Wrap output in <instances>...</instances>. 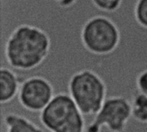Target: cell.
<instances>
[{
	"mask_svg": "<svg viewBox=\"0 0 147 132\" xmlns=\"http://www.w3.org/2000/svg\"><path fill=\"white\" fill-rule=\"evenodd\" d=\"M50 51V39L42 30L21 26L1 48L2 61L15 71L30 72L37 69Z\"/></svg>",
	"mask_w": 147,
	"mask_h": 132,
	"instance_id": "cell-1",
	"label": "cell"
},
{
	"mask_svg": "<svg viewBox=\"0 0 147 132\" xmlns=\"http://www.w3.org/2000/svg\"><path fill=\"white\" fill-rule=\"evenodd\" d=\"M68 91L84 116H95L106 100L107 86L104 80L90 68L79 69L71 74Z\"/></svg>",
	"mask_w": 147,
	"mask_h": 132,
	"instance_id": "cell-2",
	"label": "cell"
},
{
	"mask_svg": "<svg viewBox=\"0 0 147 132\" xmlns=\"http://www.w3.org/2000/svg\"><path fill=\"white\" fill-rule=\"evenodd\" d=\"M40 121L50 132H85L86 130L83 113L65 93L55 94L40 112Z\"/></svg>",
	"mask_w": 147,
	"mask_h": 132,
	"instance_id": "cell-3",
	"label": "cell"
},
{
	"mask_svg": "<svg viewBox=\"0 0 147 132\" xmlns=\"http://www.w3.org/2000/svg\"><path fill=\"white\" fill-rule=\"evenodd\" d=\"M84 48L97 55L112 53L120 42V33L116 26L109 19L96 17L89 21L82 31Z\"/></svg>",
	"mask_w": 147,
	"mask_h": 132,
	"instance_id": "cell-4",
	"label": "cell"
},
{
	"mask_svg": "<svg viewBox=\"0 0 147 132\" xmlns=\"http://www.w3.org/2000/svg\"><path fill=\"white\" fill-rule=\"evenodd\" d=\"M131 118V102L124 97H110L86 126L85 132H101L102 127L109 132H124Z\"/></svg>",
	"mask_w": 147,
	"mask_h": 132,
	"instance_id": "cell-5",
	"label": "cell"
},
{
	"mask_svg": "<svg viewBox=\"0 0 147 132\" xmlns=\"http://www.w3.org/2000/svg\"><path fill=\"white\" fill-rule=\"evenodd\" d=\"M54 90L43 76H31L22 83L18 100L20 105L31 112H41L54 97Z\"/></svg>",
	"mask_w": 147,
	"mask_h": 132,
	"instance_id": "cell-6",
	"label": "cell"
},
{
	"mask_svg": "<svg viewBox=\"0 0 147 132\" xmlns=\"http://www.w3.org/2000/svg\"><path fill=\"white\" fill-rule=\"evenodd\" d=\"M22 78L15 70L9 67L2 66L0 69V101L1 104H8L18 95Z\"/></svg>",
	"mask_w": 147,
	"mask_h": 132,
	"instance_id": "cell-7",
	"label": "cell"
},
{
	"mask_svg": "<svg viewBox=\"0 0 147 132\" xmlns=\"http://www.w3.org/2000/svg\"><path fill=\"white\" fill-rule=\"evenodd\" d=\"M6 132H44V131L22 115L8 113L3 118Z\"/></svg>",
	"mask_w": 147,
	"mask_h": 132,
	"instance_id": "cell-8",
	"label": "cell"
},
{
	"mask_svg": "<svg viewBox=\"0 0 147 132\" xmlns=\"http://www.w3.org/2000/svg\"><path fill=\"white\" fill-rule=\"evenodd\" d=\"M132 118L139 123L147 124V96L138 92L131 101Z\"/></svg>",
	"mask_w": 147,
	"mask_h": 132,
	"instance_id": "cell-9",
	"label": "cell"
},
{
	"mask_svg": "<svg viewBox=\"0 0 147 132\" xmlns=\"http://www.w3.org/2000/svg\"><path fill=\"white\" fill-rule=\"evenodd\" d=\"M136 16L138 22L147 28V0H140L136 8Z\"/></svg>",
	"mask_w": 147,
	"mask_h": 132,
	"instance_id": "cell-10",
	"label": "cell"
},
{
	"mask_svg": "<svg viewBox=\"0 0 147 132\" xmlns=\"http://www.w3.org/2000/svg\"><path fill=\"white\" fill-rule=\"evenodd\" d=\"M135 81L138 92L147 96V68L142 69L137 74Z\"/></svg>",
	"mask_w": 147,
	"mask_h": 132,
	"instance_id": "cell-11",
	"label": "cell"
},
{
	"mask_svg": "<svg viewBox=\"0 0 147 132\" xmlns=\"http://www.w3.org/2000/svg\"><path fill=\"white\" fill-rule=\"evenodd\" d=\"M93 2L101 10L113 11L119 7L121 0H93Z\"/></svg>",
	"mask_w": 147,
	"mask_h": 132,
	"instance_id": "cell-12",
	"label": "cell"
},
{
	"mask_svg": "<svg viewBox=\"0 0 147 132\" xmlns=\"http://www.w3.org/2000/svg\"><path fill=\"white\" fill-rule=\"evenodd\" d=\"M59 2V3L64 7H67L71 5L72 3H74L75 0H57Z\"/></svg>",
	"mask_w": 147,
	"mask_h": 132,
	"instance_id": "cell-13",
	"label": "cell"
}]
</instances>
